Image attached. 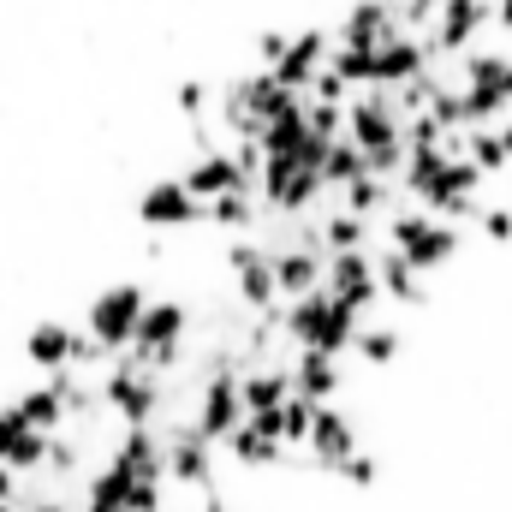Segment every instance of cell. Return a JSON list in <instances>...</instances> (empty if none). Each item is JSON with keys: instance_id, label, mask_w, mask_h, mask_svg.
Returning <instances> with one entry per match:
<instances>
[{"instance_id": "6da1fadb", "label": "cell", "mask_w": 512, "mask_h": 512, "mask_svg": "<svg viewBox=\"0 0 512 512\" xmlns=\"http://www.w3.org/2000/svg\"><path fill=\"white\" fill-rule=\"evenodd\" d=\"M143 304H149V292L137 286V280H120V286H108V292H96L90 298V310H84V340L90 346H102L108 358H120L131 352V340H137V322H143Z\"/></svg>"}, {"instance_id": "7a4b0ae2", "label": "cell", "mask_w": 512, "mask_h": 512, "mask_svg": "<svg viewBox=\"0 0 512 512\" xmlns=\"http://www.w3.org/2000/svg\"><path fill=\"white\" fill-rule=\"evenodd\" d=\"M137 221L143 227H155V233H179V227H197L203 221V203L179 185V173L173 179H155L143 197H137Z\"/></svg>"}, {"instance_id": "3957f363", "label": "cell", "mask_w": 512, "mask_h": 512, "mask_svg": "<svg viewBox=\"0 0 512 512\" xmlns=\"http://www.w3.org/2000/svg\"><path fill=\"white\" fill-rule=\"evenodd\" d=\"M310 459L316 465H328V471H340L364 441H358V429H352V411L346 405H316V423H310Z\"/></svg>"}, {"instance_id": "277c9868", "label": "cell", "mask_w": 512, "mask_h": 512, "mask_svg": "<svg viewBox=\"0 0 512 512\" xmlns=\"http://www.w3.org/2000/svg\"><path fill=\"white\" fill-rule=\"evenodd\" d=\"M72 352H78V328L60 322V316L36 322V328L24 334V358L42 370V382H48V376H66V370H72Z\"/></svg>"}, {"instance_id": "5b68a950", "label": "cell", "mask_w": 512, "mask_h": 512, "mask_svg": "<svg viewBox=\"0 0 512 512\" xmlns=\"http://www.w3.org/2000/svg\"><path fill=\"white\" fill-rule=\"evenodd\" d=\"M0 465H6L12 477H36V471L48 465V435H36L12 405L0 411Z\"/></svg>"}, {"instance_id": "8992f818", "label": "cell", "mask_w": 512, "mask_h": 512, "mask_svg": "<svg viewBox=\"0 0 512 512\" xmlns=\"http://www.w3.org/2000/svg\"><path fill=\"white\" fill-rule=\"evenodd\" d=\"M393 346H399V334H393V322H358V334H352V352L364 358V364H387L393 358Z\"/></svg>"}, {"instance_id": "52a82bcc", "label": "cell", "mask_w": 512, "mask_h": 512, "mask_svg": "<svg viewBox=\"0 0 512 512\" xmlns=\"http://www.w3.org/2000/svg\"><path fill=\"white\" fill-rule=\"evenodd\" d=\"M12 501H18V477L0 465V507H12Z\"/></svg>"}]
</instances>
